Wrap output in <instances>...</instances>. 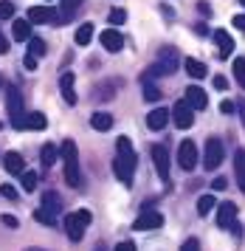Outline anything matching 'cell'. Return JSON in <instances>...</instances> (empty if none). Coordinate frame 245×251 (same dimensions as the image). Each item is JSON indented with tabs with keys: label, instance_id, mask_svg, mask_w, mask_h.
Listing matches in <instances>:
<instances>
[{
	"label": "cell",
	"instance_id": "1",
	"mask_svg": "<svg viewBox=\"0 0 245 251\" xmlns=\"http://www.w3.org/2000/svg\"><path fill=\"white\" fill-rule=\"evenodd\" d=\"M135 150L130 144V138L127 136H119L116 141V158H113V172H116V178L124 183V186H130L133 183V175H135Z\"/></svg>",
	"mask_w": 245,
	"mask_h": 251
},
{
	"label": "cell",
	"instance_id": "2",
	"mask_svg": "<svg viewBox=\"0 0 245 251\" xmlns=\"http://www.w3.org/2000/svg\"><path fill=\"white\" fill-rule=\"evenodd\" d=\"M59 155H62V161H65V181H68V186L79 189V186H82V170H79V150H76V144L68 138L65 144L59 147Z\"/></svg>",
	"mask_w": 245,
	"mask_h": 251
},
{
	"label": "cell",
	"instance_id": "3",
	"mask_svg": "<svg viewBox=\"0 0 245 251\" xmlns=\"http://www.w3.org/2000/svg\"><path fill=\"white\" fill-rule=\"evenodd\" d=\"M6 110H9L11 125L23 130L25 127V113H23V93L17 85H6Z\"/></svg>",
	"mask_w": 245,
	"mask_h": 251
},
{
	"label": "cell",
	"instance_id": "4",
	"mask_svg": "<svg viewBox=\"0 0 245 251\" xmlns=\"http://www.w3.org/2000/svg\"><path fill=\"white\" fill-rule=\"evenodd\" d=\"M90 220H93V215H90L88 209H76L74 215L65 217V234L74 243H79V240L85 237V228L90 226Z\"/></svg>",
	"mask_w": 245,
	"mask_h": 251
},
{
	"label": "cell",
	"instance_id": "5",
	"mask_svg": "<svg viewBox=\"0 0 245 251\" xmlns=\"http://www.w3.org/2000/svg\"><path fill=\"white\" fill-rule=\"evenodd\" d=\"M178 65H180V54L172 46H167V48H161V51H158V62L152 65V68H155L158 76H169V74H175V71H178Z\"/></svg>",
	"mask_w": 245,
	"mask_h": 251
},
{
	"label": "cell",
	"instance_id": "6",
	"mask_svg": "<svg viewBox=\"0 0 245 251\" xmlns=\"http://www.w3.org/2000/svg\"><path fill=\"white\" fill-rule=\"evenodd\" d=\"M225 155V147L220 138H209L206 141V152H203V167L206 170H217L220 167V161H223Z\"/></svg>",
	"mask_w": 245,
	"mask_h": 251
},
{
	"label": "cell",
	"instance_id": "7",
	"mask_svg": "<svg viewBox=\"0 0 245 251\" xmlns=\"http://www.w3.org/2000/svg\"><path fill=\"white\" fill-rule=\"evenodd\" d=\"M178 167L183 172H192L195 167H197V144L195 141H180V147H178Z\"/></svg>",
	"mask_w": 245,
	"mask_h": 251
},
{
	"label": "cell",
	"instance_id": "8",
	"mask_svg": "<svg viewBox=\"0 0 245 251\" xmlns=\"http://www.w3.org/2000/svg\"><path fill=\"white\" fill-rule=\"evenodd\" d=\"M172 122H175V127L178 130H189L192 125H195V110H192L186 102H175V107H172Z\"/></svg>",
	"mask_w": 245,
	"mask_h": 251
},
{
	"label": "cell",
	"instance_id": "9",
	"mask_svg": "<svg viewBox=\"0 0 245 251\" xmlns=\"http://www.w3.org/2000/svg\"><path fill=\"white\" fill-rule=\"evenodd\" d=\"M158 226H164V215L155 212V209H144L133 223L135 231H149V228H158Z\"/></svg>",
	"mask_w": 245,
	"mask_h": 251
},
{
	"label": "cell",
	"instance_id": "10",
	"mask_svg": "<svg viewBox=\"0 0 245 251\" xmlns=\"http://www.w3.org/2000/svg\"><path fill=\"white\" fill-rule=\"evenodd\" d=\"M217 226L228 228V231L237 226V203H231V201L217 203Z\"/></svg>",
	"mask_w": 245,
	"mask_h": 251
},
{
	"label": "cell",
	"instance_id": "11",
	"mask_svg": "<svg viewBox=\"0 0 245 251\" xmlns=\"http://www.w3.org/2000/svg\"><path fill=\"white\" fill-rule=\"evenodd\" d=\"M183 102L189 104L192 110H206L209 107V96H206V91H203L200 85H189L186 93H183Z\"/></svg>",
	"mask_w": 245,
	"mask_h": 251
},
{
	"label": "cell",
	"instance_id": "12",
	"mask_svg": "<svg viewBox=\"0 0 245 251\" xmlns=\"http://www.w3.org/2000/svg\"><path fill=\"white\" fill-rule=\"evenodd\" d=\"M99 40H101V46H104V51H113V54L124 48V34L119 31V28H116V25L104 28V31L99 34Z\"/></svg>",
	"mask_w": 245,
	"mask_h": 251
},
{
	"label": "cell",
	"instance_id": "13",
	"mask_svg": "<svg viewBox=\"0 0 245 251\" xmlns=\"http://www.w3.org/2000/svg\"><path fill=\"white\" fill-rule=\"evenodd\" d=\"M152 164H155L161 181H169V150L164 144H155L152 147Z\"/></svg>",
	"mask_w": 245,
	"mask_h": 251
},
{
	"label": "cell",
	"instance_id": "14",
	"mask_svg": "<svg viewBox=\"0 0 245 251\" xmlns=\"http://www.w3.org/2000/svg\"><path fill=\"white\" fill-rule=\"evenodd\" d=\"M74 79H76V76H74L71 71L59 76V93H62V99H65V102L71 104V107H74V104L79 102V99H76V91H74Z\"/></svg>",
	"mask_w": 245,
	"mask_h": 251
},
{
	"label": "cell",
	"instance_id": "15",
	"mask_svg": "<svg viewBox=\"0 0 245 251\" xmlns=\"http://www.w3.org/2000/svg\"><path fill=\"white\" fill-rule=\"evenodd\" d=\"M54 9H48V6H34V9H28V23L31 25H40V23H54Z\"/></svg>",
	"mask_w": 245,
	"mask_h": 251
},
{
	"label": "cell",
	"instance_id": "16",
	"mask_svg": "<svg viewBox=\"0 0 245 251\" xmlns=\"http://www.w3.org/2000/svg\"><path fill=\"white\" fill-rule=\"evenodd\" d=\"M167 125H169V110L167 107H155V110L147 113V127H149V130H164Z\"/></svg>",
	"mask_w": 245,
	"mask_h": 251
},
{
	"label": "cell",
	"instance_id": "17",
	"mask_svg": "<svg viewBox=\"0 0 245 251\" xmlns=\"http://www.w3.org/2000/svg\"><path fill=\"white\" fill-rule=\"evenodd\" d=\"M214 37V43H217V48H220V57H228L231 51H234V37L231 34H225V28H217V31H212Z\"/></svg>",
	"mask_w": 245,
	"mask_h": 251
},
{
	"label": "cell",
	"instance_id": "18",
	"mask_svg": "<svg viewBox=\"0 0 245 251\" xmlns=\"http://www.w3.org/2000/svg\"><path fill=\"white\" fill-rule=\"evenodd\" d=\"M3 167H6V172H11V175H23L25 172V161H23V155L20 152H6L3 155Z\"/></svg>",
	"mask_w": 245,
	"mask_h": 251
},
{
	"label": "cell",
	"instance_id": "19",
	"mask_svg": "<svg viewBox=\"0 0 245 251\" xmlns=\"http://www.w3.org/2000/svg\"><path fill=\"white\" fill-rule=\"evenodd\" d=\"M40 206H43V209H45V212H51V215H62V206H65V203H62V195H59V192H43V203H40Z\"/></svg>",
	"mask_w": 245,
	"mask_h": 251
},
{
	"label": "cell",
	"instance_id": "20",
	"mask_svg": "<svg viewBox=\"0 0 245 251\" xmlns=\"http://www.w3.org/2000/svg\"><path fill=\"white\" fill-rule=\"evenodd\" d=\"M183 68H186V74H189L192 79H203V76L209 74L206 62H200V59H195V57H186V59H183Z\"/></svg>",
	"mask_w": 245,
	"mask_h": 251
},
{
	"label": "cell",
	"instance_id": "21",
	"mask_svg": "<svg viewBox=\"0 0 245 251\" xmlns=\"http://www.w3.org/2000/svg\"><path fill=\"white\" fill-rule=\"evenodd\" d=\"M11 34H14V40L17 43H28L31 40V23L28 20H14V25H11Z\"/></svg>",
	"mask_w": 245,
	"mask_h": 251
},
{
	"label": "cell",
	"instance_id": "22",
	"mask_svg": "<svg viewBox=\"0 0 245 251\" xmlns=\"http://www.w3.org/2000/svg\"><path fill=\"white\" fill-rule=\"evenodd\" d=\"M90 127H93V130H99V133H107V130L113 127V116L104 113V110H99V113L90 116Z\"/></svg>",
	"mask_w": 245,
	"mask_h": 251
},
{
	"label": "cell",
	"instance_id": "23",
	"mask_svg": "<svg viewBox=\"0 0 245 251\" xmlns=\"http://www.w3.org/2000/svg\"><path fill=\"white\" fill-rule=\"evenodd\" d=\"M56 158H59V147H56V144H45V147L40 150V164H43L45 170H48V167H54Z\"/></svg>",
	"mask_w": 245,
	"mask_h": 251
},
{
	"label": "cell",
	"instance_id": "24",
	"mask_svg": "<svg viewBox=\"0 0 245 251\" xmlns=\"http://www.w3.org/2000/svg\"><path fill=\"white\" fill-rule=\"evenodd\" d=\"M234 172H237V183L245 192V150H237L234 152Z\"/></svg>",
	"mask_w": 245,
	"mask_h": 251
},
{
	"label": "cell",
	"instance_id": "25",
	"mask_svg": "<svg viewBox=\"0 0 245 251\" xmlns=\"http://www.w3.org/2000/svg\"><path fill=\"white\" fill-rule=\"evenodd\" d=\"M93 34H96V28H93V23H82L76 28V46H90V40H93Z\"/></svg>",
	"mask_w": 245,
	"mask_h": 251
},
{
	"label": "cell",
	"instance_id": "26",
	"mask_svg": "<svg viewBox=\"0 0 245 251\" xmlns=\"http://www.w3.org/2000/svg\"><path fill=\"white\" fill-rule=\"evenodd\" d=\"M25 127H28V130H45V127H48V119H45V113L34 110V113L25 116Z\"/></svg>",
	"mask_w": 245,
	"mask_h": 251
},
{
	"label": "cell",
	"instance_id": "27",
	"mask_svg": "<svg viewBox=\"0 0 245 251\" xmlns=\"http://www.w3.org/2000/svg\"><path fill=\"white\" fill-rule=\"evenodd\" d=\"M45 48H48V46H45L43 37H31V40H28V57H34V59L45 57Z\"/></svg>",
	"mask_w": 245,
	"mask_h": 251
},
{
	"label": "cell",
	"instance_id": "28",
	"mask_svg": "<svg viewBox=\"0 0 245 251\" xmlns=\"http://www.w3.org/2000/svg\"><path fill=\"white\" fill-rule=\"evenodd\" d=\"M20 178H23V192H34V189H37V183H40V175H37L34 170H25Z\"/></svg>",
	"mask_w": 245,
	"mask_h": 251
},
{
	"label": "cell",
	"instance_id": "29",
	"mask_svg": "<svg viewBox=\"0 0 245 251\" xmlns=\"http://www.w3.org/2000/svg\"><path fill=\"white\" fill-rule=\"evenodd\" d=\"M214 206H217L214 203V195H200L197 198V215H209Z\"/></svg>",
	"mask_w": 245,
	"mask_h": 251
},
{
	"label": "cell",
	"instance_id": "30",
	"mask_svg": "<svg viewBox=\"0 0 245 251\" xmlns=\"http://www.w3.org/2000/svg\"><path fill=\"white\" fill-rule=\"evenodd\" d=\"M234 79H237V85L245 91V57L234 59Z\"/></svg>",
	"mask_w": 245,
	"mask_h": 251
},
{
	"label": "cell",
	"instance_id": "31",
	"mask_svg": "<svg viewBox=\"0 0 245 251\" xmlns=\"http://www.w3.org/2000/svg\"><path fill=\"white\" fill-rule=\"evenodd\" d=\"M34 220H37V223H43V226H56V217L51 215V212H45L43 206L34 212Z\"/></svg>",
	"mask_w": 245,
	"mask_h": 251
},
{
	"label": "cell",
	"instance_id": "32",
	"mask_svg": "<svg viewBox=\"0 0 245 251\" xmlns=\"http://www.w3.org/2000/svg\"><path fill=\"white\" fill-rule=\"evenodd\" d=\"M107 20H110V25H116V28H119V25L127 23V12H124V9H113V12L107 14Z\"/></svg>",
	"mask_w": 245,
	"mask_h": 251
},
{
	"label": "cell",
	"instance_id": "33",
	"mask_svg": "<svg viewBox=\"0 0 245 251\" xmlns=\"http://www.w3.org/2000/svg\"><path fill=\"white\" fill-rule=\"evenodd\" d=\"M144 99L147 102H158L161 99V91H158L152 82H144Z\"/></svg>",
	"mask_w": 245,
	"mask_h": 251
},
{
	"label": "cell",
	"instance_id": "34",
	"mask_svg": "<svg viewBox=\"0 0 245 251\" xmlns=\"http://www.w3.org/2000/svg\"><path fill=\"white\" fill-rule=\"evenodd\" d=\"M14 17V3L11 0H0V20H11Z\"/></svg>",
	"mask_w": 245,
	"mask_h": 251
},
{
	"label": "cell",
	"instance_id": "35",
	"mask_svg": "<svg viewBox=\"0 0 245 251\" xmlns=\"http://www.w3.org/2000/svg\"><path fill=\"white\" fill-rule=\"evenodd\" d=\"M0 195H3L6 201H17V189H14L11 183H3V186H0Z\"/></svg>",
	"mask_w": 245,
	"mask_h": 251
},
{
	"label": "cell",
	"instance_id": "36",
	"mask_svg": "<svg viewBox=\"0 0 245 251\" xmlns=\"http://www.w3.org/2000/svg\"><path fill=\"white\" fill-rule=\"evenodd\" d=\"M59 3H62V12H74L76 14V9L85 3V0H59Z\"/></svg>",
	"mask_w": 245,
	"mask_h": 251
},
{
	"label": "cell",
	"instance_id": "37",
	"mask_svg": "<svg viewBox=\"0 0 245 251\" xmlns=\"http://www.w3.org/2000/svg\"><path fill=\"white\" fill-rule=\"evenodd\" d=\"M180 251H200V240H197V237L183 240V246H180Z\"/></svg>",
	"mask_w": 245,
	"mask_h": 251
},
{
	"label": "cell",
	"instance_id": "38",
	"mask_svg": "<svg viewBox=\"0 0 245 251\" xmlns=\"http://www.w3.org/2000/svg\"><path fill=\"white\" fill-rule=\"evenodd\" d=\"M197 12L203 14V17H212V3H209V0H197Z\"/></svg>",
	"mask_w": 245,
	"mask_h": 251
},
{
	"label": "cell",
	"instance_id": "39",
	"mask_svg": "<svg viewBox=\"0 0 245 251\" xmlns=\"http://www.w3.org/2000/svg\"><path fill=\"white\" fill-rule=\"evenodd\" d=\"M0 220H3V226H9V228H17L20 226V220L14 215H0Z\"/></svg>",
	"mask_w": 245,
	"mask_h": 251
},
{
	"label": "cell",
	"instance_id": "40",
	"mask_svg": "<svg viewBox=\"0 0 245 251\" xmlns=\"http://www.w3.org/2000/svg\"><path fill=\"white\" fill-rule=\"evenodd\" d=\"M234 110H237V102H228V99H225V102H220V113H223V116L234 113Z\"/></svg>",
	"mask_w": 245,
	"mask_h": 251
},
{
	"label": "cell",
	"instance_id": "41",
	"mask_svg": "<svg viewBox=\"0 0 245 251\" xmlns=\"http://www.w3.org/2000/svg\"><path fill=\"white\" fill-rule=\"evenodd\" d=\"M214 88H217V91H225V88H228V79H225L223 74H217V76H214Z\"/></svg>",
	"mask_w": 245,
	"mask_h": 251
},
{
	"label": "cell",
	"instance_id": "42",
	"mask_svg": "<svg viewBox=\"0 0 245 251\" xmlns=\"http://www.w3.org/2000/svg\"><path fill=\"white\" fill-rule=\"evenodd\" d=\"M225 186H228V181H225V178H214V181H212V189H217V192H220V189H225Z\"/></svg>",
	"mask_w": 245,
	"mask_h": 251
},
{
	"label": "cell",
	"instance_id": "43",
	"mask_svg": "<svg viewBox=\"0 0 245 251\" xmlns=\"http://www.w3.org/2000/svg\"><path fill=\"white\" fill-rule=\"evenodd\" d=\"M231 23H234V28H240V31H245V14H237V17L231 20Z\"/></svg>",
	"mask_w": 245,
	"mask_h": 251
},
{
	"label": "cell",
	"instance_id": "44",
	"mask_svg": "<svg viewBox=\"0 0 245 251\" xmlns=\"http://www.w3.org/2000/svg\"><path fill=\"white\" fill-rule=\"evenodd\" d=\"M113 251H135V243H119Z\"/></svg>",
	"mask_w": 245,
	"mask_h": 251
},
{
	"label": "cell",
	"instance_id": "45",
	"mask_svg": "<svg viewBox=\"0 0 245 251\" xmlns=\"http://www.w3.org/2000/svg\"><path fill=\"white\" fill-rule=\"evenodd\" d=\"M195 31H197L200 37H209V34H212V31L206 28V23H197V25H195Z\"/></svg>",
	"mask_w": 245,
	"mask_h": 251
},
{
	"label": "cell",
	"instance_id": "46",
	"mask_svg": "<svg viewBox=\"0 0 245 251\" xmlns=\"http://www.w3.org/2000/svg\"><path fill=\"white\" fill-rule=\"evenodd\" d=\"M237 110H240V119H243V125H245V99H237Z\"/></svg>",
	"mask_w": 245,
	"mask_h": 251
},
{
	"label": "cell",
	"instance_id": "47",
	"mask_svg": "<svg viewBox=\"0 0 245 251\" xmlns=\"http://www.w3.org/2000/svg\"><path fill=\"white\" fill-rule=\"evenodd\" d=\"M6 51H9V40L3 37V31H0V54H6Z\"/></svg>",
	"mask_w": 245,
	"mask_h": 251
},
{
	"label": "cell",
	"instance_id": "48",
	"mask_svg": "<svg viewBox=\"0 0 245 251\" xmlns=\"http://www.w3.org/2000/svg\"><path fill=\"white\" fill-rule=\"evenodd\" d=\"M25 68L34 71V68H37V59H34V57H25Z\"/></svg>",
	"mask_w": 245,
	"mask_h": 251
},
{
	"label": "cell",
	"instance_id": "49",
	"mask_svg": "<svg viewBox=\"0 0 245 251\" xmlns=\"http://www.w3.org/2000/svg\"><path fill=\"white\" fill-rule=\"evenodd\" d=\"M96 251H107V246H104V243H99V246H96Z\"/></svg>",
	"mask_w": 245,
	"mask_h": 251
},
{
	"label": "cell",
	"instance_id": "50",
	"mask_svg": "<svg viewBox=\"0 0 245 251\" xmlns=\"http://www.w3.org/2000/svg\"><path fill=\"white\" fill-rule=\"evenodd\" d=\"M3 85H6V82H3V76H0V88H3Z\"/></svg>",
	"mask_w": 245,
	"mask_h": 251
},
{
	"label": "cell",
	"instance_id": "51",
	"mask_svg": "<svg viewBox=\"0 0 245 251\" xmlns=\"http://www.w3.org/2000/svg\"><path fill=\"white\" fill-rule=\"evenodd\" d=\"M28 251H45V249H28Z\"/></svg>",
	"mask_w": 245,
	"mask_h": 251
},
{
	"label": "cell",
	"instance_id": "52",
	"mask_svg": "<svg viewBox=\"0 0 245 251\" xmlns=\"http://www.w3.org/2000/svg\"><path fill=\"white\" fill-rule=\"evenodd\" d=\"M240 3H243V6H245V0H240Z\"/></svg>",
	"mask_w": 245,
	"mask_h": 251
},
{
	"label": "cell",
	"instance_id": "53",
	"mask_svg": "<svg viewBox=\"0 0 245 251\" xmlns=\"http://www.w3.org/2000/svg\"><path fill=\"white\" fill-rule=\"evenodd\" d=\"M45 3H48V0H45Z\"/></svg>",
	"mask_w": 245,
	"mask_h": 251
}]
</instances>
